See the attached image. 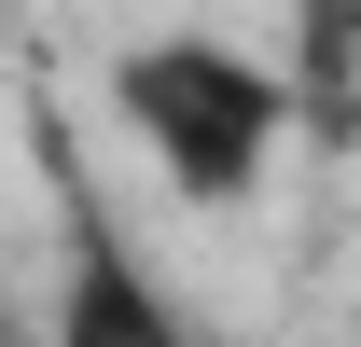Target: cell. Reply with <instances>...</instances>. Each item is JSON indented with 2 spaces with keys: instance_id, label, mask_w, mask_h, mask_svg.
Here are the masks:
<instances>
[{
  "instance_id": "obj_3",
  "label": "cell",
  "mask_w": 361,
  "mask_h": 347,
  "mask_svg": "<svg viewBox=\"0 0 361 347\" xmlns=\"http://www.w3.org/2000/svg\"><path fill=\"white\" fill-rule=\"evenodd\" d=\"M319 14H361V0H319Z\"/></svg>"
},
{
  "instance_id": "obj_2",
  "label": "cell",
  "mask_w": 361,
  "mask_h": 347,
  "mask_svg": "<svg viewBox=\"0 0 361 347\" xmlns=\"http://www.w3.org/2000/svg\"><path fill=\"white\" fill-rule=\"evenodd\" d=\"M56 347H195V334H180V305L139 278L126 236L84 222V236H70V278H56Z\"/></svg>"
},
{
  "instance_id": "obj_1",
  "label": "cell",
  "mask_w": 361,
  "mask_h": 347,
  "mask_svg": "<svg viewBox=\"0 0 361 347\" xmlns=\"http://www.w3.org/2000/svg\"><path fill=\"white\" fill-rule=\"evenodd\" d=\"M111 111H126V139L195 195V209L250 195V181L278 167V126H292L278 70L236 56V42H139V56H111Z\"/></svg>"
}]
</instances>
